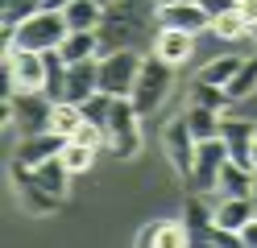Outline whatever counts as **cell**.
<instances>
[{
	"instance_id": "cell-15",
	"label": "cell",
	"mask_w": 257,
	"mask_h": 248,
	"mask_svg": "<svg viewBox=\"0 0 257 248\" xmlns=\"http://www.w3.org/2000/svg\"><path fill=\"white\" fill-rule=\"evenodd\" d=\"M257 215V203H253V194H224L220 203H216V223L220 227H232L240 231L249 219Z\"/></svg>"
},
{
	"instance_id": "cell-27",
	"label": "cell",
	"mask_w": 257,
	"mask_h": 248,
	"mask_svg": "<svg viewBox=\"0 0 257 248\" xmlns=\"http://www.w3.org/2000/svg\"><path fill=\"white\" fill-rule=\"evenodd\" d=\"M95 153H100V149H91V145H79V141H67L58 157L67 161V170H71V174H87L91 165H95Z\"/></svg>"
},
{
	"instance_id": "cell-35",
	"label": "cell",
	"mask_w": 257,
	"mask_h": 248,
	"mask_svg": "<svg viewBox=\"0 0 257 248\" xmlns=\"http://www.w3.org/2000/svg\"><path fill=\"white\" fill-rule=\"evenodd\" d=\"M253 203H257V174H253Z\"/></svg>"
},
{
	"instance_id": "cell-39",
	"label": "cell",
	"mask_w": 257,
	"mask_h": 248,
	"mask_svg": "<svg viewBox=\"0 0 257 248\" xmlns=\"http://www.w3.org/2000/svg\"><path fill=\"white\" fill-rule=\"evenodd\" d=\"M5 5H9V0H5Z\"/></svg>"
},
{
	"instance_id": "cell-1",
	"label": "cell",
	"mask_w": 257,
	"mask_h": 248,
	"mask_svg": "<svg viewBox=\"0 0 257 248\" xmlns=\"http://www.w3.org/2000/svg\"><path fill=\"white\" fill-rule=\"evenodd\" d=\"M104 128H108V149L116 157H124V161L137 157V149H141V112H137V104L128 95L112 99V112H108Z\"/></svg>"
},
{
	"instance_id": "cell-3",
	"label": "cell",
	"mask_w": 257,
	"mask_h": 248,
	"mask_svg": "<svg viewBox=\"0 0 257 248\" xmlns=\"http://www.w3.org/2000/svg\"><path fill=\"white\" fill-rule=\"evenodd\" d=\"M67 33H71V25H67V17H62V13H34L29 21L17 25V33H13V46L46 54V50H58Z\"/></svg>"
},
{
	"instance_id": "cell-9",
	"label": "cell",
	"mask_w": 257,
	"mask_h": 248,
	"mask_svg": "<svg viewBox=\"0 0 257 248\" xmlns=\"http://www.w3.org/2000/svg\"><path fill=\"white\" fill-rule=\"evenodd\" d=\"M13 182L21 186V198H25V207L34 211V215H54L58 211V203L62 198L58 194H50L38 182V174H34V165H25V161H13Z\"/></svg>"
},
{
	"instance_id": "cell-32",
	"label": "cell",
	"mask_w": 257,
	"mask_h": 248,
	"mask_svg": "<svg viewBox=\"0 0 257 248\" xmlns=\"http://www.w3.org/2000/svg\"><path fill=\"white\" fill-rule=\"evenodd\" d=\"M38 5H42V13H62L71 0H38Z\"/></svg>"
},
{
	"instance_id": "cell-12",
	"label": "cell",
	"mask_w": 257,
	"mask_h": 248,
	"mask_svg": "<svg viewBox=\"0 0 257 248\" xmlns=\"http://www.w3.org/2000/svg\"><path fill=\"white\" fill-rule=\"evenodd\" d=\"M100 91V58H83V62H71V71H67V95L62 99H71V104H83L87 95Z\"/></svg>"
},
{
	"instance_id": "cell-37",
	"label": "cell",
	"mask_w": 257,
	"mask_h": 248,
	"mask_svg": "<svg viewBox=\"0 0 257 248\" xmlns=\"http://www.w3.org/2000/svg\"><path fill=\"white\" fill-rule=\"evenodd\" d=\"M253 170H257V145H253Z\"/></svg>"
},
{
	"instance_id": "cell-25",
	"label": "cell",
	"mask_w": 257,
	"mask_h": 248,
	"mask_svg": "<svg viewBox=\"0 0 257 248\" xmlns=\"http://www.w3.org/2000/svg\"><path fill=\"white\" fill-rule=\"evenodd\" d=\"M79 124H83V108L71 104V99H58V104H54V120H50V128L58 132V137H67V141H71Z\"/></svg>"
},
{
	"instance_id": "cell-36",
	"label": "cell",
	"mask_w": 257,
	"mask_h": 248,
	"mask_svg": "<svg viewBox=\"0 0 257 248\" xmlns=\"http://www.w3.org/2000/svg\"><path fill=\"white\" fill-rule=\"evenodd\" d=\"M158 5H183V0H158Z\"/></svg>"
},
{
	"instance_id": "cell-22",
	"label": "cell",
	"mask_w": 257,
	"mask_h": 248,
	"mask_svg": "<svg viewBox=\"0 0 257 248\" xmlns=\"http://www.w3.org/2000/svg\"><path fill=\"white\" fill-rule=\"evenodd\" d=\"M67 71H71V62L58 54V50H46V95L50 99H62L67 95Z\"/></svg>"
},
{
	"instance_id": "cell-31",
	"label": "cell",
	"mask_w": 257,
	"mask_h": 248,
	"mask_svg": "<svg viewBox=\"0 0 257 248\" xmlns=\"http://www.w3.org/2000/svg\"><path fill=\"white\" fill-rule=\"evenodd\" d=\"M240 248H257V215L240 227Z\"/></svg>"
},
{
	"instance_id": "cell-20",
	"label": "cell",
	"mask_w": 257,
	"mask_h": 248,
	"mask_svg": "<svg viewBox=\"0 0 257 248\" xmlns=\"http://www.w3.org/2000/svg\"><path fill=\"white\" fill-rule=\"evenodd\" d=\"M253 174L249 165H236L232 157L224 161V170H220V182H216V190L220 194H253Z\"/></svg>"
},
{
	"instance_id": "cell-5",
	"label": "cell",
	"mask_w": 257,
	"mask_h": 248,
	"mask_svg": "<svg viewBox=\"0 0 257 248\" xmlns=\"http://www.w3.org/2000/svg\"><path fill=\"white\" fill-rule=\"evenodd\" d=\"M54 104L46 91H17L13 95V124H17L21 137H34V132H50L54 120Z\"/></svg>"
},
{
	"instance_id": "cell-28",
	"label": "cell",
	"mask_w": 257,
	"mask_h": 248,
	"mask_svg": "<svg viewBox=\"0 0 257 248\" xmlns=\"http://www.w3.org/2000/svg\"><path fill=\"white\" fill-rule=\"evenodd\" d=\"M191 104H203V108H216V112H224L232 104V95L224 91V87H216V83H203V79H195V87H191Z\"/></svg>"
},
{
	"instance_id": "cell-2",
	"label": "cell",
	"mask_w": 257,
	"mask_h": 248,
	"mask_svg": "<svg viewBox=\"0 0 257 248\" xmlns=\"http://www.w3.org/2000/svg\"><path fill=\"white\" fill-rule=\"evenodd\" d=\"M174 71H179V66H170L166 58H158V54H150L146 62H141L137 87H133V95H128L141 116H154L158 108H162V99H166L170 83H174Z\"/></svg>"
},
{
	"instance_id": "cell-7",
	"label": "cell",
	"mask_w": 257,
	"mask_h": 248,
	"mask_svg": "<svg viewBox=\"0 0 257 248\" xmlns=\"http://www.w3.org/2000/svg\"><path fill=\"white\" fill-rule=\"evenodd\" d=\"M162 145H166V153H170V165L187 182L191 170H195V145H199L195 132H191V124H187V116H179V120H170L162 128Z\"/></svg>"
},
{
	"instance_id": "cell-26",
	"label": "cell",
	"mask_w": 257,
	"mask_h": 248,
	"mask_svg": "<svg viewBox=\"0 0 257 248\" xmlns=\"http://www.w3.org/2000/svg\"><path fill=\"white\" fill-rule=\"evenodd\" d=\"M224 91L232 95V104H236V99H249V95L257 91V54L240 62V71L232 75V83H228V87H224Z\"/></svg>"
},
{
	"instance_id": "cell-10",
	"label": "cell",
	"mask_w": 257,
	"mask_h": 248,
	"mask_svg": "<svg viewBox=\"0 0 257 248\" xmlns=\"http://www.w3.org/2000/svg\"><path fill=\"white\" fill-rule=\"evenodd\" d=\"M158 25L183 29V33H203V29H212V17L199 9V0H183V5H158Z\"/></svg>"
},
{
	"instance_id": "cell-19",
	"label": "cell",
	"mask_w": 257,
	"mask_h": 248,
	"mask_svg": "<svg viewBox=\"0 0 257 248\" xmlns=\"http://www.w3.org/2000/svg\"><path fill=\"white\" fill-rule=\"evenodd\" d=\"M34 174H38V182L50 194H58V198H67V186H71V170H67V161L62 157H50V161H42V165H34Z\"/></svg>"
},
{
	"instance_id": "cell-14",
	"label": "cell",
	"mask_w": 257,
	"mask_h": 248,
	"mask_svg": "<svg viewBox=\"0 0 257 248\" xmlns=\"http://www.w3.org/2000/svg\"><path fill=\"white\" fill-rule=\"evenodd\" d=\"M62 145H67V137H58V132H34V137H21V149H17V161L25 165H42L62 153Z\"/></svg>"
},
{
	"instance_id": "cell-8",
	"label": "cell",
	"mask_w": 257,
	"mask_h": 248,
	"mask_svg": "<svg viewBox=\"0 0 257 248\" xmlns=\"http://www.w3.org/2000/svg\"><path fill=\"white\" fill-rule=\"evenodd\" d=\"M220 137L228 145V157L236 165H249L253 170V145H257V124L245 116H224L220 120Z\"/></svg>"
},
{
	"instance_id": "cell-30",
	"label": "cell",
	"mask_w": 257,
	"mask_h": 248,
	"mask_svg": "<svg viewBox=\"0 0 257 248\" xmlns=\"http://www.w3.org/2000/svg\"><path fill=\"white\" fill-rule=\"evenodd\" d=\"M236 5H240V0H199V9H203L207 17H212V21H216L220 13H228V9H236Z\"/></svg>"
},
{
	"instance_id": "cell-18",
	"label": "cell",
	"mask_w": 257,
	"mask_h": 248,
	"mask_svg": "<svg viewBox=\"0 0 257 248\" xmlns=\"http://www.w3.org/2000/svg\"><path fill=\"white\" fill-rule=\"evenodd\" d=\"M212 33L224 38V42H253V25H249V17L240 13V5L228 9V13H220L212 21Z\"/></svg>"
},
{
	"instance_id": "cell-11",
	"label": "cell",
	"mask_w": 257,
	"mask_h": 248,
	"mask_svg": "<svg viewBox=\"0 0 257 248\" xmlns=\"http://www.w3.org/2000/svg\"><path fill=\"white\" fill-rule=\"evenodd\" d=\"M183 227H187V244H207V236L216 227V211L203 203L199 190H191L187 207H183Z\"/></svg>"
},
{
	"instance_id": "cell-29",
	"label": "cell",
	"mask_w": 257,
	"mask_h": 248,
	"mask_svg": "<svg viewBox=\"0 0 257 248\" xmlns=\"http://www.w3.org/2000/svg\"><path fill=\"white\" fill-rule=\"evenodd\" d=\"M112 99H116V95H108V91H95V95H87L83 104H79V108H83V120L104 124V120H108V112H112Z\"/></svg>"
},
{
	"instance_id": "cell-4",
	"label": "cell",
	"mask_w": 257,
	"mask_h": 248,
	"mask_svg": "<svg viewBox=\"0 0 257 248\" xmlns=\"http://www.w3.org/2000/svg\"><path fill=\"white\" fill-rule=\"evenodd\" d=\"M141 58L137 50H108V54H100V91L108 95H133L137 87V75H141Z\"/></svg>"
},
{
	"instance_id": "cell-6",
	"label": "cell",
	"mask_w": 257,
	"mask_h": 248,
	"mask_svg": "<svg viewBox=\"0 0 257 248\" xmlns=\"http://www.w3.org/2000/svg\"><path fill=\"white\" fill-rule=\"evenodd\" d=\"M224 161H228V145H224V137H207V141H199V145H195V170H191L187 186L199 190V194L216 190Z\"/></svg>"
},
{
	"instance_id": "cell-23",
	"label": "cell",
	"mask_w": 257,
	"mask_h": 248,
	"mask_svg": "<svg viewBox=\"0 0 257 248\" xmlns=\"http://www.w3.org/2000/svg\"><path fill=\"white\" fill-rule=\"evenodd\" d=\"M220 120H224V112L203 108V104H191V112H187V124H191V132H195V141L220 137Z\"/></svg>"
},
{
	"instance_id": "cell-13",
	"label": "cell",
	"mask_w": 257,
	"mask_h": 248,
	"mask_svg": "<svg viewBox=\"0 0 257 248\" xmlns=\"http://www.w3.org/2000/svg\"><path fill=\"white\" fill-rule=\"evenodd\" d=\"M154 54H158V58H166L170 66H183L191 54H195V33H183V29H162V25H158Z\"/></svg>"
},
{
	"instance_id": "cell-34",
	"label": "cell",
	"mask_w": 257,
	"mask_h": 248,
	"mask_svg": "<svg viewBox=\"0 0 257 248\" xmlns=\"http://www.w3.org/2000/svg\"><path fill=\"white\" fill-rule=\"evenodd\" d=\"M100 5H104V9H116V5H124V0H100Z\"/></svg>"
},
{
	"instance_id": "cell-24",
	"label": "cell",
	"mask_w": 257,
	"mask_h": 248,
	"mask_svg": "<svg viewBox=\"0 0 257 248\" xmlns=\"http://www.w3.org/2000/svg\"><path fill=\"white\" fill-rule=\"evenodd\" d=\"M240 62H245L240 54H220V58H212V62H207L195 79H203V83H216V87H228V83H232V75L240 71Z\"/></svg>"
},
{
	"instance_id": "cell-16",
	"label": "cell",
	"mask_w": 257,
	"mask_h": 248,
	"mask_svg": "<svg viewBox=\"0 0 257 248\" xmlns=\"http://www.w3.org/2000/svg\"><path fill=\"white\" fill-rule=\"evenodd\" d=\"M58 54L67 58V62L100 58V54H104V46H100V33H95V29H71L67 38H62V46H58Z\"/></svg>"
},
{
	"instance_id": "cell-17",
	"label": "cell",
	"mask_w": 257,
	"mask_h": 248,
	"mask_svg": "<svg viewBox=\"0 0 257 248\" xmlns=\"http://www.w3.org/2000/svg\"><path fill=\"white\" fill-rule=\"evenodd\" d=\"M137 244H141V248H150V244H158V248L187 244V227H183V219H154L150 227L137 231Z\"/></svg>"
},
{
	"instance_id": "cell-21",
	"label": "cell",
	"mask_w": 257,
	"mask_h": 248,
	"mask_svg": "<svg viewBox=\"0 0 257 248\" xmlns=\"http://www.w3.org/2000/svg\"><path fill=\"white\" fill-rule=\"evenodd\" d=\"M71 29H100V17H104V5L100 0H71L67 9H62Z\"/></svg>"
},
{
	"instance_id": "cell-38",
	"label": "cell",
	"mask_w": 257,
	"mask_h": 248,
	"mask_svg": "<svg viewBox=\"0 0 257 248\" xmlns=\"http://www.w3.org/2000/svg\"><path fill=\"white\" fill-rule=\"evenodd\" d=\"M253 46H257V25H253Z\"/></svg>"
},
{
	"instance_id": "cell-33",
	"label": "cell",
	"mask_w": 257,
	"mask_h": 248,
	"mask_svg": "<svg viewBox=\"0 0 257 248\" xmlns=\"http://www.w3.org/2000/svg\"><path fill=\"white\" fill-rule=\"evenodd\" d=\"M240 13L249 17V25H257V0H240Z\"/></svg>"
}]
</instances>
